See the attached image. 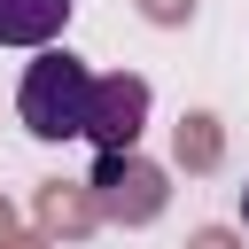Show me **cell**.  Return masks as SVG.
Masks as SVG:
<instances>
[{"instance_id":"obj_1","label":"cell","mask_w":249,"mask_h":249,"mask_svg":"<svg viewBox=\"0 0 249 249\" xmlns=\"http://www.w3.org/2000/svg\"><path fill=\"white\" fill-rule=\"evenodd\" d=\"M86 93H93L86 54H70V47H31L23 86H16V117H23V132H31V140L62 148V140H78V132H86Z\"/></svg>"},{"instance_id":"obj_2","label":"cell","mask_w":249,"mask_h":249,"mask_svg":"<svg viewBox=\"0 0 249 249\" xmlns=\"http://www.w3.org/2000/svg\"><path fill=\"white\" fill-rule=\"evenodd\" d=\"M93 202H101V226H156L163 202H171V171L140 148H117V156H93L86 171Z\"/></svg>"},{"instance_id":"obj_3","label":"cell","mask_w":249,"mask_h":249,"mask_svg":"<svg viewBox=\"0 0 249 249\" xmlns=\"http://www.w3.org/2000/svg\"><path fill=\"white\" fill-rule=\"evenodd\" d=\"M148 78L140 70H109V78H93V93H86V132L78 140H93L101 156H117V148H140V132H148Z\"/></svg>"},{"instance_id":"obj_4","label":"cell","mask_w":249,"mask_h":249,"mask_svg":"<svg viewBox=\"0 0 249 249\" xmlns=\"http://www.w3.org/2000/svg\"><path fill=\"white\" fill-rule=\"evenodd\" d=\"M31 233L47 241H93L101 233V202L86 179H39L31 187Z\"/></svg>"},{"instance_id":"obj_5","label":"cell","mask_w":249,"mask_h":249,"mask_svg":"<svg viewBox=\"0 0 249 249\" xmlns=\"http://www.w3.org/2000/svg\"><path fill=\"white\" fill-rule=\"evenodd\" d=\"M218 163H226V117L218 109H179V124H171V171L210 179Z\"/></svg>"},{"instance_id":"obj_6","label":"cell","mask_w":249,"mask_h":249,"mask_svg":"<svg viewBox=\"0 0 249 249\" xmlns=\"http://www.w3.org/2000/svg\"><path fill=\"white\" fill-rule=\"evenodd\" d=\"M78 0H0V47H54Z\"/></svg>"},{"instance_id":"obj_7","label":"cell","mask_w":249,"mask_h":249,"mask_svg":"<svg viewBox=\"0 0 249 249\" xmlns=\"http://www.w3.org/2000/svg\"><path fill=\"white\" fill-rule=\"evenodd\" d=\"M132 8H140V23H156V31H187L202 0H132Z\"/></svg>"},{"instance_id":"obj_8","label":"cell","mask_w":249,"mask_h":249,"mask_svg":"<svg viewBox=\"0 0 249 249\" xmlns=\"http://www.w3.org/2000/svg\"><path fill=\"white\" fill-rule=\"evenodd\" d=\"M179 249H249V233H241V226H195Z\"/></svg>"},{"instance_id":"obj_9","label":"cell","mask_w":249,"mask_h":249,"mask_svg":"<svg viewBox=\"0 0 249 249\" xmlns=\"http://www.w3.org/2000/svg\"><path fill=\"white\" fill-rule=\"evenodd\" d=\"M8 233H23V218H16V202L0 195V241H8Z\"/></svg>"},{"instance_id":"obj_10","label":"cell","mask_w":249,"mask_h":249,"mask_svg":"<svg viewBox=\"0 0 249 249\" xmlns=\"http://www.w3.org/2000/svg\"><path fill=\"white\" fill-rule=\"evenodd\" d=\"M0 249H54V241H47V233H8Z\"/></svg>"},{"instance_id":"obj_11","label":"cell","mask_w":249,"mask_h":249,"mask_svg":"<svg viewBox=\"0 0 249 249\" xmlns=\"http://www.w3.org/2000/svg\"><path fill=\"white\" fill-rule=\"evenodd\" d=\"M241 233H249V179H241Z\"/></svg>"}]
</instances>
